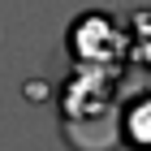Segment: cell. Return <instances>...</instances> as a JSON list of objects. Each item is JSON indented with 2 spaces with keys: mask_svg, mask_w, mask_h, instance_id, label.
Returning a JSON list of instances; mask_svg holds the SVG:
<instances>
[{
  "mask_svg": "<svg viewBox=\"0 0 151 151\" xmlns=\"http://www.w3.org/2000/svg\"><path fill=\"white\" fill-rule=\"evenodd\" d=\"M125 39H129V65L151 73V9H134L129 13Z\"/></svg>",
  "mask_w": 151,
  "mask_h": 151,
  "instance_id": "cell-4",
  "label": "cell"
},
{
  "mask_svg": "<svg viewBox=\"0 0 151 151\" xmlns=\"http://www.w3.org/2000/svg\"><path fill=\"white\" fill-rule=\"evenodd\" d=\"M125 73L73 69L60 86V134L73 151H116V108Z\"/></svg>",
  "mask_w": 151,
  "mask_h": 151,
  "instance_id": "cell-1",
  "label": "cell"
},
{
  "mask_svg": "<svg viewBox=\"0 0 151 151\" xmlns=\"http://www.w3.org/2000/svg\"><path fill=\"white\" fill-rule=\"evenodd\" d=\"M116 142L129 151H151V82L121 95L116 108Z\"/></svg>",
  "mask_w": 151,
  "mask_h": 151,
  "instance_id": "cell-3",
  "label": "cell"
},
{
  "mask_svg": "<svg viewBox=\"0 0 151 151\" xmlns=\"http://www.w3.org/2000/svg\"><path fill=\"white\" fill-rule=\"evenodd\" d=\"M65 52L73 69H104V73H125L129 65V39L125 22H116L108 9H86L78 13L65 30Z\"/></svg>",
  "mask_w": 151,
  "mask_h": 151,
  "instance_id": "cell-2",
  "label": "cell"
}]
</instances>
